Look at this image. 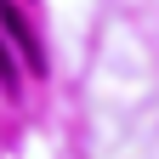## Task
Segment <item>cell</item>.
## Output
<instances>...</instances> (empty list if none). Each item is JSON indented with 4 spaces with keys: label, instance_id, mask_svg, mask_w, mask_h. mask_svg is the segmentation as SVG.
<instances>
[{
    "label": "cell",
    "instance_id": "1",
    "mask_svg": "<svg viewBox=\"0 0 159 159\" xmlns=\"http://www.w3.org/2000/svg\"><path fill=\"white\" fill-rule=\"evenodd\" d=\"M0 85H6V91H17V63H11L6 40H0Z\"/></svg>",
    "mask_w": 159,
    "mask_h": 159
}]
</instances>
